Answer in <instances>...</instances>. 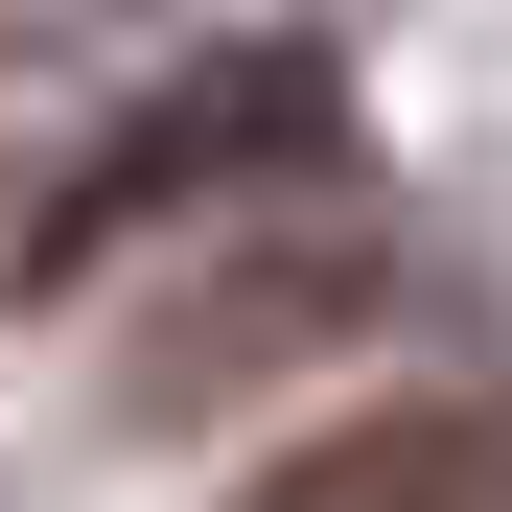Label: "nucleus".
<instances>
[{"label": "nucleus", "mask_w": 512, "mask_h": 512, "mask_svg": "<svg viewBox=\"0 0 512 512\" xmlns=\"http://www.w3.org/2000/svg\"><path fill=\"white\" fill-rule=\"evenodd\" d=\"M326 140H350V70H326V47H233V70L140 94L94 163H70V187L24 210V256H0V280H94L117 233H163V210H233V187H280V163H326Z\"/></svg>", "instance_id": "1"}, {"label": "nucleus", "mask_w": 512, "mask_h": 512, "mask_svg": "<svg viewBox=\"0 0 512 512\" xmlns=\"http://www.w3.org/2000/svg\"><path fill=\"white\" fill-rule=\"evenodd\" d=\"M373 303H396V256H373V233H280V256H233V280L163 303L140 350H117V396H140V419H187V396L280 373V350H326V326H373Z\"/></svg>", "instance_id": "2"}, {"label": "nucleus", "mask_w": 512, "mask_h": 512, "mask_svg": "<svg viewBox=\"0 0 512 512\" xmlns=\"http://www.w3.org/2000/svg\"><path fill=\"white\" fill-rule=\"evenodd\" d=\"M233 512H512V396H396V419H326V443H280Z\"/></svg>", "instance_id": "3"}]
</instances>
